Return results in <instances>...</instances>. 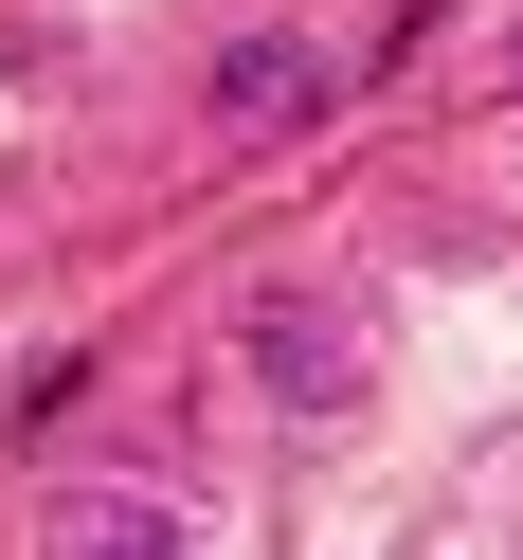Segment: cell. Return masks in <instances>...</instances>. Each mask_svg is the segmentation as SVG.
<instances>
[{"mask_svg":"<svg viewBox=\"0 0 523 560\" xmlns=\"http://www.w3.org/2000/svg\"><path fill=\"white\" fill-rule=\"evenodd\" d=\"M325 91H343V73L289 37V19H235V37H217V73H199V109H217L235 145H289V127H325Z\"/></svg>","mask_w":523,"mask_h":560,"instance_id":"cell-1","label":"cell"},{"mask_svg":"<svg viewBox=\"0 0 523 560\" xmlns=\"http://www.w3.org/2000/svg\"><path fill=\"white\" fill-rule=\"evenodd\" d=\"M19 542H37V560H181L199 506H163V488H127V470H73V488L19 506Z\"/></svg>","mask_w":523,"mask_h":560,"instance_id":"cell-2","label":"cell"},{"mask_svg":"<svg viewBox=\"0 0 523 560\" xmlns=\"http://www.w3.org/2000/svg\"><path fill=\"white\" fill-rule=\"evenodd\" d=\"M271 380H289V398H343V380H361V343H343L325 307H271Z\"/></svg>","mask_w":523,"mask_h":560,"instance_id":"cell-3","label":"cell"}]
</instances>
